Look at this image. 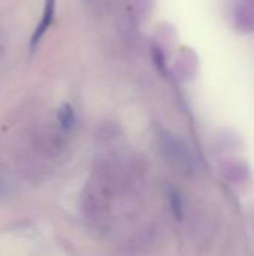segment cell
Here are the masks:
<instances>
[{
    "label": "cell",
    "mask_w": 254,
    "mask_h": 256,
    "mask_svg": "<svg viewBox=\"0 0 254 256\" xmlns=\"http://www.w3.org/2000/svg\"><path fill=\"white\" fill-rule=\"evenodd\" d=\"M7 194V183L4 182V178L0 176V196Z\"/></svg>",
    "instance_id": "cell-5"
},
{
    "label": "cell",
    "mask_w": 254,
    "mask_h": 256,
    "mask_svg": "<svg viewBox=\"0 0 254 256\" xmlns=\"http://www.w3.org/2000/svg\"><path fill=\"white\" fill-rule=\"evenodd\" d=\"M169 201H171V207H172L174 214H175L178 219H181V216H183V204H181V200H180L178 194L172 192L171 196H169Z\"/></svg>",
    "instance_id": "cell-4"
},
{
    "label": "cell",
    "mask_w": 254,
    "mask_h": 256,
    "mask_svg": "<svg viewBox=\"0 0 254 256\" xmlns=\"http://www.w3.org/2000/svg\"><path fill=\"white\" fill-rule=\"evenodd\" d=\"M57 120H58V124L61 126V129L64 130H69L73 128L75 124V110L70 104H63L60 108H58V112H57Z\"/></svg>",
    "instance_id": "cell-3"
},
{
    "label": "cell",
    "mask_w": 254,
    "mask_h": 256,
    "mask_svg": "<svg viewBox=\"0 0 254 256\" xmlns=\"http://www.w3.org/2000/svg\"><path fill=\"white\" fill-rule=\"evenodd\" d=\"M3 46H4V34L3 32H0V51L3 50Z\"/></svg>",
    "instance_id": "cell-6"
},
{
    "label": "cell",
    "mask_w": 254,
    "mask_h": 256,
    "mask_svg": "<svg viewBox=\"0 0 254 256\" xmlns=\"http://www.w3.org/2000/svg\"><path fill=\"white\" fill-rule=\"evenodd\" d=\"M160 146H162V152H163L165 158L168 159V162L177 165L178 168L189 166V164H190L189 154L180 146V142L177 140H174L172 136H163Z\"/></svg>",
    "instance_id": "cell-1"
},
{
    "label": "cell",
    "mask_w": 254,
    "mask_h": 256,
    "mask_svg": "<svg viewBox=\"0 0 254 256\" xmlns=\"http://www.w3.org/2000/svg\"><path fill=\"white\" fill-rule=\"evenodd\" d=\"M54 15H55V0H45L40 21L37 22V26H36V28H34V32L31 34V39H30V48L31 50L37 48L39 42L42 40V38L45 36V33L48 32V28L52 24Z\"/></svg>",
    "instance_id": "cell-2"
}]
</instances>
